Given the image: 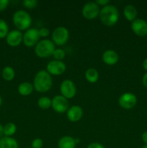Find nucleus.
<instances>
[{"mask_svg": "<svg viewBox=\"0 0 147 148\" xmlns=\"http://www.w3.org/2000/svg\"><path fill=\"white\" fill-rule=\"evenodd\" d=\"M53 79L51 75L46 70H40L35 75L33 81V86L36 91L46 92L51 88Z\"/></svg>", "mask_w": 147, "mask_h": 148, "instance_id": "f257e3e1", "label": "nucleus"}, {"mask_svg": "<svg viewBox=\"0 0 147 148\" xmlns=\"http://www.w3.org/2000/svg\"><path fill=\"white\" fill-rule=\"evenodd\" d=\"M99 18L102 24L112 26L116 24L119 19L118 10L113 5L108 4L102 7L99 12Z\"/></svg>", "mask_w": 147, "mask_h": 148, "instance_id": "f03ea898", "label": "nucleus"}, {"mask_svg": "<svg viewBox=\"0 0 147 148\" xmlns=\"http://www.w3.org/2000/svg\"><path fill=\"white\" fill-rule=\"evenodd\" d=\"M13 23L18 30H28L32 24V17L27 12L18 10L13 14Z\"/></svg>", "mask_w": 147, "mask_h": 148, "instance_id": "7ed1b4c3", "label": "nucleus"}, {"mask_svg": "<svg viewBox=\"0 0 147 148\" xmlns=\"http://www.w3.org/2000/svg\"><path fill=\"white\" fill-rule=\"evenodd\" d=\"M55 44L49 39L40 40L35 47V54L40 58H47L53 55L55 51Z\"/></svg>", "mask_w": 147, "mask_h": 148, "instance_id": "20e7f679", "label": "nucleus"}, {"mask_svg": "<svg viewBox=\"0 0 147 148\" xmlns=\"http://www.w3.org/2000/svg\"><path fill=\"white\" fill-rule=\"evenodd\" d=\"M69 32L66 27L60 26L53 30L52 33V41L57 46H63L68 41Z\"/></svg>", "mask_w": 147, "mask_h": 148, "instance_id": "39448f33", "label": "nucleus"}, {"mask_svg": "<svg viewBox=\"0 0 147 148\" xmlns=\"http://www.w3.org/2000/svg\"><path fill=\"white\" fill-rule=\"evenodd\" d=\"M39 30L36 28H29L23 35V43L27 47L31 48L36 46L39 42Z\"/></svg>", "mask_w": 147, "mask_h": 148, "instance_id": "423d86ee", "label": "nucleus"}, {"mask_svg": "<svg viewBox=\"0 0 147 148\" xmlns=\"http://www.w3.org/2000/svg\"><path fill=\"white\" fill-rule=\"evenodd\" d=\"M99 5L95 1H90L84 5L82 8V15L87 20H94L99 14Z\"/></svg>", "mask_w": 147, "mask_h": 148, "instance_id": "0eeeda50", "label": "nucleus"}, {"mask_svg": "<svg viewBox=\"0 0 147 148\" xmlns=\"http://www.w3.org/2000/svg\"><path fill=\"white\" fill-rule=\"evenodd\" d=\"M60 91L62 96L66 99H71L74 98L76 93V88L75 84L71 79H64L61 82L60 86Z\"/></svg>", "mask_w": 147, "mask_h": 148, "instance_id": "6e6552de", "label": "nucleus"}, {"mask_svg": "<svg viewBox=\"0 0 147 148\" xmlns=\"http://www.w3.org/2000/svg\"><path fill=\"white\" fill-rule=\"evenodd\" d=\"M51 106L56 112L62 114L69 109V101L62 95H56L51 100Z\"/></svg>", "mask_w": 147, "mask_h": 148, "instance_id": "1a4fd4ad", "label": "nucleus"}, {"mask_svg": "<svg viewBox=\"0 0 147 148\" xmlns=\"http://www.w3.org/2000/svg\"><path fill=\"white\" fill-rule=\"evenodd\" d=\"M118 103L124 109H131L136 105L137 98L131 92H125L119 98Z\"/></svg>", "mask_w": 147, "mask_h": 148, "instance_id": "9d476101", "label": "nucleus"}, {"mask_svg": "<svg viewBox=\"0 0 147 148\" xmlns=\"http://www.w3.org/2000/svg\"><path fill=\"white\" fill-rule=\"evenodd\" d=\"M66 64L62 61H50L46 66V69H47L46 71L50 75H56V76L62 75L66 71Z\"/></svg>", "mask_w": 147, "mask_h": 148, "instance_id": "9b49d317", "label": "nucleus"}, {"mask_svg": "<svg viewBox=\"0 0 147 148\" xmlns=\"http://www.w3.org/2000/svg\"><path fill=\"white\" fill-rule=\"evenodd\" d=\"M131 29L136 36L144 37L147 36V22L141 18H136L131 23Z\"/></svg>", "mask_w": 147, "mask_h": 148, "instance_id": "f8f14e48", "label": "nucleus"}, {"mask_svg": "<svg viewBox=\"0 0 147 148\" xmlns=\"http://www.w3.org/2000/svg\"><path fill=\"white\" fill-rule=\"evenodd\" d=\"M7 43L12 47L18 46L23 40V35L18 30H13L9 32L7 36Z\"/></svg>", "mask_w": 147, "mask_h": 148, "instance_id": "ddd939ff", "label": "nucleus"}, {"mask_svg": "<svg viewBox=\"0 0 147 148\" xmlns=\"http://www.w3.org/2000/svg\"><path fill=\"white\" fill-rule=\"evenodd\" d=\"M67 118L71 122H76L82 119L83 109L79 106H73L67 111Z\"/></svg>", "mask_w": 147, "mask_h": 148, "instance_id": "4468645a", "label": "nucleus"}, {"mask_svg": "<svg viewBox=\"0 0 147 148\" xmlns=\"http://www.w3.org/2000/svg\"><path fill=\"white\" fill-rule=\"evenodd\" d=\"M102 60L108 65H115L119 60V56L114 50H107L102 54Z\"/></svg>", "mask_w": 147, "mask_h": 148, "instance_id": "2eb2a0df", "label": "nucleus"}, {"mask_svg": "<svg viewBox=\"0 0 147 148\" xmlns=\"http://www.w3.org/2000/svg\"><path fill=\"white\" fill-rule=\"evenodd\" d=\"M123 14L127 20L133 22L136 19L137 15H138V11L135 6H133V4H128L124 8Z\"/></svg>", "mask_w": 147, "mask_h": 148, "instance_id": "dca6fc26", "label": "nucleus"}, {"mask_svg": "<svg viewBox=\"0 0 147 148\" xmlns=\"http://www.w3.org/2000/svg\"><path fill=\"white\" fill-rule=\"evenodd\" d=\"M76 145L74 138L70 136H64L61 137L58 143L59 148H75Z\"/></svg>", "mask_w": 147, "mask_h": 148, "instance_id": "f3484780", "label": "nucleus"}, {"mask_svg": "<svg viewBox=\"0 0 147 148\" xmlns=\"http://www.w3.org/2000/svg\"><path fill=\"white\" fill-rule=\"evenodd\" d=\"M19 145L15 139L4 137L0 139V148H18Z\"/></svg>", "mask_w": 147, "mask_h": 148, "instance_id": "a211bd4d", "label": "nucleus"}, {"mask_svg": "<svg viewBox=\"0 0 147 148\" xmlns=\"http://www.w3.org/2000/svg\"><path fill=\"white\" fill-rule=\"evenodd\" d=\"M34 86L32 83L28 82H22L18 86L19 93L23 96H27L33 92Z\"/></svg>", "mask_w": 147, "mask_h": 148, "instance_id": "6ab92c4d", "label": "nucleus"}, {"mask_svg": "<svg viewBox=\"0 0 147 148\" xmlns=\"http://www.w3.org/2000/svg\"><path fill=\"white\" fill-rule=\"evenodd\" d=\"M85 78L90 83H95L99 79V73L95 68H89L85 72Z\"/></svg>", "mask_w": 147, "mask_h": 148, "instance_id": "aec40b11", "label": "nucleus"}, {"mask_svg": "<svg viewBox=\"0 0 147 148\" xmlns=\"http://www.w3.org/2000/svg\"><path fill=\"white\" fill-rule=\"evenodd\" d=\"M2 77L7 81L12 80L15 76V72L11 66H6L2 70Z\"/></svg>", "mask_w": 147, "mask_h": 148, "instance_id": "412c9836", "label": "nucleus"}, {"mask_svg": "<svg viewBox=\"0 0 147 148\" xmlns=\"http://www.w3.org/2000/svg\"><path fill=\"white\" fill-rule=\"evenodd\" d=\"M37 106L41 109H48L51 106V100L47 96L40 97L37 101Z\"/></svg>", "mask_w": 147, "mask_h": 148, "instance_id": "4be33fe9", "label": "nucleus"}, {"mask_svg": "<svg viewBox=\"0 0 147 148\" xmlns=\"http://www.w3.org/2000/svg\"><path fill=\"white\" fill-rule=\"evenodd\" d=\"M17 127L14 123H8L4 127V134L5 137H11L15 134Z\"/></svg>", "mask_w": 147, "mask_h": 148, "instance_id": "5701e85b", "label": "nucleus"}, {"mask_svg": "<svg viewBox=\"0 0 147 148\" xmlns=\"http://www.w3.org/2000/svg\"><path fill=\"white\" fill-rule=\"evenodd\" d=\"M9 33V27L6 21L0 19V38L7 37Z\"/></svg>", "mask_w": 147, "mask_h": 148, "instance_id": "b1692460", "label": "nucleus"}, {"mask_svg": "<svg viewBox=\"0 0 147 148\" xmlns=\"http://www.w3.org/2000/svg\"><path fill=\"white\" fill-rule=\"evenodd\" d=\"M52 56L54 57L55 60L57 61H62L66 56V53L65 51L62 49H56L53 51V55Z\"/></svg>", "mask_w": 147, "mask_h": 148, "instance_id": "393cba45", "label": "nucleus"}, {"mask_svg": "<svg viewBox=\"0 0 147 148\" xmlns=\"http://www.w3.org/2000/svg\"><path fill=\"white\" fill-rule=\"evenodd\" d=\"M23 4L27 9H33L37 5V1L36 0H24Z\"/></svg>", "mask_w": 147, "mask_h": 148, "instance_id": "a878e982", "label": "nucleus"}, {"mask_svg": "<svg viewBox=\"0 0 147 148\" xmlns=\"http://www.w3.org/2000/svg\"><path fill=\"white\" fill-rule=\"evenodd\" d=\"M43 146V142L40 138H36L33 140L31 143L32 148H42Z\"/></svg>", "mask_w": 147, "mask_h": 148, "instance_id": "bb28decb", "label": "nucleus"}, {"mask_svg": "<svg viewBox=\"0 0 147 148\" xmlns=\"http://www.w3.org/2000/svg\"><path fill=\"white\" fill-rule=\"evenodd\" d=\"M50 34V30L47 28V27H42L39 30V35H40V37H43L46 38L48 37Z\"/></svg>", "mask_w": 147, "mask_h": 148, "instance_id": "cd10ccee", "label": "nucleus"}, {"mask_svg": "<svg viewBox=\"0 0 147 148\" xmlns=\"http://www.w3.org/2000/svg\"><path fill=\"white\" fill-rule=\"evenodd\" d=\"M9 0H0V11H3L5 10L8 6Z\"/></svg>", "mask_w": 147, "mask_h": 148, "instance_id": "c85d7f7f", "label": "nucleus"}, {"mask_svg": "<svg viewBox=\"0 0 147 148\" xmlns=\"http://www.w3.org/2000/svg\"><path fill=\"white\" fill-rule=\"evenodd\" d=\"M86 148H105L101 143H90Z\"/></svg>", "mask_w": 147, "mask_h": 148, "instance_id": "c756f323", "label": "nucleus"}, {"mask_svg": "<svg viewBox=\"0 0 147 148\" xmlns=\"http://www.w3.org/2000/svg\"><path fill=\"white\" fill-rule=\"evenodd\" d=\"M95 2H96V4H97V5L103 6V7H105V6L108 5V4H109L110 1L109 0H97Z\"/></svg>", "mask_w": 147, "mask_h": 148, "instance_id": "7c9ffc66", "label": "nucleus"}, {"mask_svg": "<svg viewBox=\"0 0 147 148\" xmlns=\"http://www.w3.org/2000/svg\"><path fill=\"white\" fill-rule=\"evenodd\" d=\"M142 83L145 88H147V72L144 75L142 78Z\"/></svg>", "mask_w": 147, "mask_h": 148, "instance_id": "2f4dec72", "label": "nucleus"}, {"mask_svg": "<svg viewBox=\"0 0 147 148\" xmlns=\"http://www.w3.org/2000/svg\"><path fill=\"white\" fill-rule=\"evenodd\" d=\"M141 139H142L144 144L147 145V131L144 132L143 133L142 136H141Z\"/></svg>", "mask_w": 147, "mask_h": 148, "instance_id": "473e14b6", "label": "nucleus"}, {"mask_svg": "<svg viewBox=\"0 0 147 148\" xmlns=\"http://www.w3.org/2000/svg\"><path fill=\"white\" fill-rule=\"evenodd\" d=\"M142 66H143V68H144V69L147 72V57L146 58V59H144V62H143Z\"/></svg>", "mask_w": 147, "mask_h": 148, "instance_id": "72a5a7b5", "label": "nucleus"}, {"mask_svg": "<svg viewBox=\"0 0 147 148\" xmlns=\"http://www.w3.org/2000/svg\"><path fill=\"white\" fill-rule=\"evenodd\" d=\"M4 134V127L1 124H0V137Z\"/></svg>", "mask_w": 147, "mask_h": 148, "instance_id": "f704fd0d", "label": "nucleus"}, {"mask_svg": "<svg viewBox=\"0 0 147 148\" xmlns=\"http://www.w3.org/2000/svg\"><path fill=\"white\" fill-rule=\"evenodd\" d=\"M74 140H75V143H76V144H79V143H80V140H79V138H74Z\"/></svg>", "mask_w": 147, "mask_h": 148, "instance_id": "c9c22d12", "label": "nucleus"}, {"mask_svg": "<svg viewBox=\"0 0 147 148\" xmlns=\"http://www.w3.org/2000/svg\"><path fill=\"white\" fill-rule=\"evenodd\" d=\"M1 103H2V99H1V97L0 96V106H1Z\"/></svg>", "mask_w": 147, "mask_h": 148, "instance_id": "e433bc0d", "label": "nucleus"}, {"mask_svg": "<svg viewBox=\"0 0 147 148\" xmlns=\"http://www.w3.org/2000/svg\"><path fill=\"white\" fill-rule=\"evenodd\" d=\"M141 148H147V145H144Z\"/></svg>", "mask_w": 147, "mask_h": 148, "instance_id": "4c0bfd02", "label": "nucleus"}, {"mask_svg": "<svg viewBox=\"0 0 147 148\" xmlns=\"http://www.w3.org/2000/svg\"><path fill=\"white\" fill-rule=\"evenodd\" d=\"M27 148H32V147H27Z\"/></svg>", "mask_w": 147, "mask_h": 148, "instance_id": "58836bf2", "label": "nucleus"}]
</instances>
